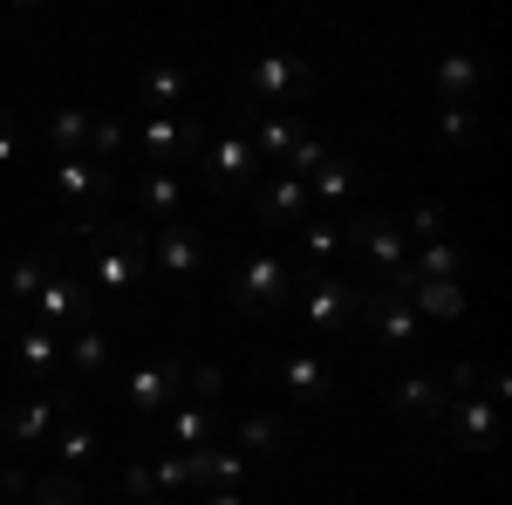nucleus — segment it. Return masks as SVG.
Segmentation results:
<instances>
[{"instance_id": "nucleus-1", "label": "nucleus", "mask_w": 512, "mask_h": 505, "mask_svg": "<svg viewBox=\"0 0 512 505\" xmlns=\"http://www.w3.org/2000/svg\"><path fill=\"white\" fill-rule=\"evenodd\" d=\"M110 192H117V171L96 164V157H55V171H48V198H55L69 239H89L96 226H103Z\"/></svg>"}, {"instance_id": "nucleus-2", "label": "nucleus", "mask_w": 512, "mask_h": 505, "mask_svg": "<svg viewBox=\"0 0 512 505\" xmlns=\"http://www.w3.org/2000/svg\"><path fill=\"white\" fill-rule=\"evenodd\" d=\"M137 280H151L144 226H123V219H103V226L89 233V273H82L89 301H96V294H130Z\"/></svg>"}, {"instance_id": "nucleus-3", "label": "nucleus", "mask_w": 512, "mask_h": 505, "mask_svg": "<svg viewBox=\"0 0 512 505\" xmlns=\"http://www.w3.org/2000/svg\"><path fill=\"white\" fill-rule=\"evenodd\" d=\"M76 410H82V383H55V389H41V396H14V403H0V437L21 444V451L28 444H48Z\"/></svg>"}, {"instance_id": "nucleus-4", "label": "nucleus", "mask_w": 512, "mask_h": 505, "mask_svg": "<svg viewBox=\"0 0 512 505\" xmlns=\"http://www.w3.org/2000/svg\"><path fill=\"white\" fill-rule=\"evenodd\" d=\"M198 185L205 192H219V198H239V192H253V144H246V123H226L219 137H198Z\"/></svg>"}, {"instance_id": "nucleus-5", "label": "nucleus", "mask_w": 512, "mask_h": 505, "mask_svg": "<svg viewBox=\"0 0 512 505\" xmlns=\"http://www.w3.org/2000/svg\"><path fill=\"white\" fill-rule=\"evenodd\" d=\"M287 294H294V267L280 260V253H253V260H239V273L226 280V301L239 314H253V321H274L287 308Z\"/></svg>"}, {"instance_id": "nucleus-6", "label": "nucleus", "mask_w": 512, "mask_h": 505, "mask_svg": "<svg viewBox=\"0 0 512 505\" xmlns=\"http://www.w3.org/2000/svg\"><path fill=\"white\" fill-rule=\"evenodd\" d=\"M308 82H315V69L301 62V55H253V69L239 76L233 103L246 110V103H267V110H294L301 96H308Z\"/></svg>"}, {"instance_id": "nucleus-7", "label": "nucleus", "mask_w": 512, "mask_h": 505, "mask_svg": "<svg viewBox=\"0 0 512 505\" xmlns=\"http://www.w3.org/2000/svg\"><path fill=\"white\" fill-rule=\"evenodd\" d=\"M355 328H362L376 349H410V342L424 335L417 314H410V301L390 294V287H362V294H355Z\"/></svg>"}, {"instance_id": "nucleus-8", "label": "nucleus", "mask_w": 512, "mask_h": 505, "mask_svg": "<svg viewBox=\"0 0 512 505\" xmlns=\"http://www.w3.org/2000/svg\"><path fill=\"white\" fill-rule=\"evenodd\" d=\"M349 253L362 260V273H369V287H383L410 253H403V233H396L390 212H355L349 219Z\"/></svg>"}, {"instance_id": "nucleus-9", "label": "nucleus", "mask_w": 512, "mask_h": 505, "mask_svg": "<svg viewBox=\"0 0 512 505\" xmlns=\"http://www.w3.org/2000/svg\"><path fill=\"white\" fill-rule=\"evenodd\" d=\"M294 294H301L308 328H321V335H349L355 328V294H362V287L335 280V273H294Z\"/></svg>"}, {"instance_id": "nucleus-10", "label": "nucleus", "mask_w": 512, "mask_h": 505, "mask_svg": "<svg viewBox=\"0 0 512 505\" xmlns=\"http://www.w3.org/2000/svg\"><path fill=\"white\" fill-rule=\"evenodd\" d=\"M144 253H151V273H158V280H192V273L212 260V246H205V233H198L192 219L151 226V233H144Z\"/></svg>"}, {"instance_id": "nucleus-11", "label": "nucleus", "mask_w": 512, "mask_h": 505, "mask_svg": "<svg viewBox=\"0 0 512 505\" xmlns=\"http://www.w3.org/2000/svg\"><path fill=\"white\" fill-rule=\"evenodd\" d=\"M82 314H89V287H82V273H48V287L35 294V308H28V321L35 328H48V335H69V328H82Z\"/></svg>"}, {"instance_id": "nucleus-12", "label": "nucleus", "mask_w": 512, "mask_h": 505, "mask_svg": "<svg viewBox=\"0 0 512 505\" xmlns=\"http://www.w3.org/2000/svg\"><path fill=\"white\" fill-rule=\"evenodd\" d=\"M7 335V349H14V369L28 376V383H62V335H48V328H35L28 314L14 321V328H0Z\"/></svg>"}, {"instance_id": "nucleus-13", "label": "nucleus", "mask_w": 512, "mask_h": 505, "mask_svg": "<svg viewBox=\"0 0 512 505\" xmlns=\"http://www.w3.org/2000/svg\"><path fill=\"white\" fill-rule=\"evenodd\" d=\"M444 430H451V444L458 451H478V458H492L499 451V403H485V396H451L444 403Z\"/></svg>"}, {"instance_id": "nucleus-14", "label": "nucleus", "mask_w": 512, "mask_h": 505, "mask_svg": "<svg viewBox=\"0 0 512 505\" xmlns=\"http://www.w3.org/2000/svg\"><path fill=\"white\" fill-rule=\"evenodd\" d=\"M62 267L55 260V246H35V253H21V260H7V273H0V294H7V314H0V328H14L21 314L35 308V294L48 287V273Z\"/></svg>"}, {"instance_id": "nucleus-15", "label": "nucleus", "mask_w": 512, "mask_h": 505, "mask_svg": "<svg viewBox=\"0 0 512 505\" xmlns=\"http://www.w3.org/2000/svg\"><path fill=\"white\" fill-rule=\"evenodd\" d=\"M383 403H390L396 424H437L451 396H444V383H437V376L410 369V376H390V383H383Z\"/></svg>"}, {"instance_id": "nucleus-16", "label": "nucleus", "mask_w": 512, "mask_h": 505, "mask_svg": "<svg viewBox=\"0 0 512 505\" xmlns=\"http://www.w3.org/2000/svg\"><path fill=\"white\" fill-rule=\"evenodd\" d=\"M185 396V362L178 355H164V362H144L130 383H123V403L137 410V417H158V410H171Z\"/></svg>"}, {"instance_id": "nucleus-17", "label": "nucleus", "mask_w": 512, "mask_h": 505, "mask_svg": "<svg viewBox=\"0 0 512 505\" xmlns=\"http://www.w3.org/2000/svg\"><path fill=\"white\" fill-rule=\"evenodd\" d=\"M246 485V458L226 437H212L205 451H185V492H239Z\"/></svg>"}, {"instance_id": "nucleus-18", "label": "nucleus", "mask_w": 512, "mask_h": 505, "mask_svg": "<svg viewBox=\"0 0 512 505\" xmlns=\"http://www.w3.org/2000/svg\"><path fill=\"white\" fill-rule=\"evenodd\" d=\"M198 123L185 117H144V130H137V144H144V171H171V164H185V157L198 151Z\"/></svg>"}, {"instance_id": "nucleus-19", "label": "nucleus", "mask_w": 512, "mask_h": 505, "mask_svg": "<svg viewBox=\"0 0 512 505\" xmlns=\"http://www.w3.org/2000/svg\"><path fill=\"white\" fill-rule=\"evenodd\" d=\"M267 376H274L294 403H328L335 396V376H328V362H315V355H280V362H267Z\"/></svg>"}, {"instance_id": "nucleus-20", "label": "nucleus", "mask_w": 512, "mask_h": 505, "mask_svg": "<svg viewBox=\"0 0 512 505\" xmlns=\"http://www.w3.org/2000/svg\"><path fill=\"white\" fill-rule=\"evenodd\" d=\"M62 369H76L82 383H103L110 376V335L96 328V321H82L62 335Z\"/></svg>"}, {"instance_id": "nucleus-21", "label": "nucleus", "mask_w": 512, "mask_h": 505, "mask_svg": "<svg viewBox=\"0 0 512 505\" xmlns=\"http://www.w3.org/2000/svg\"><path fill=\"white\" fill-rule=\"evenodd\" d=\"M253 219H260V226H301V219H308V185L280 171L274 185L253 192Z\"/></svg>"}, {"instance_id": "nucleus-22", "label": "nucleus", "mask_w": 512, "mask_h": 505, "mask_svg": "<svg viewBox=\"0 0 512 505\" xmlns=\"http://www.w3.org/2000/svg\"><path fill=\"white\" fill-rule=\"evenodd\" d=\"M246 144H253L260 164H287L294 144H301V117H294V110H274V117H260L253 130H246Z\"/></svg>"}, {"instance_id": "nucleus-23", "label": "nucleus", "mask_w": 512, "mask_h": 505, "mask_svg": "<svg viewBox=\"0 0 512 505\" xmlns=\"http://www.w3.org/2000/svg\"><path fill=\"white\" fill-rule=\"evenodd\" d=\"M164 437H171L178 451H205V444L219 437V410H212V403H178V410L164 417Z\"/></svg>"}, {"instance_id": "nucleus-24", "label": "nucleus", "mask_w": 512, "mask_h": 505, "mask_svg": "<svg viewBox=\"0 0 512 505\" xmlns=\"http://www.w3.org/2000/svg\"><path fill=\"white\" fill-rule=\"evenodd\" d=\"M178 205H185V185H178V171H144V178H137V212H144V219L171 226V219H178Z\"/></svg>"}, {"instance_id": "nucleus-25", "label": "nucleus", "mask_w": 512, "mask_h": 505, "mask_svg": "<svg viewBox=\"0 0 512 505\" xmlns=\"http://www.w3.org/2000/svg\"><path fill=\"white\" fill-rule=\"evenodd\" d=\"M287 437L294 430L280 424V417H239V430H233V451L253 465V458H280L287 451Z\"/></svg>"}, {"instance_id": "nucleus-26", "label": "nucleus", "mask_w": 512, "mask_h": 505, "mask_svg": "<svg viewBox=\"0 0 512 505\" xmlns=\"http://www.w3.org/2000/svg\"><path fill=\"white\" fill-rule=\"evenodd\" d=\"M355 171H362V164H355L349 151H335V157H328V164L315 171V178H308V205H328V212H335V205H349Z\"/></svg>"}, {"instance_id": "nucleus-27", "label": "nucleus", "mask_w": 512, "mask_h": 505, "mask_svg": "<svg viewBox=\"0 0 512 505\" xmlns=\"http://www.w3.org/2000/svg\"><path fill=\"white\" fill-rule=\"evenodd\" d=\"M137 96H144V110H151V117H178V103H185V76H178L171 62H158V69H144V76H137Z\"/></svg>"}, {"instance_id": "nucleus-28", "label": "nucleus", "mask_w": 512, "mask_h": 505, "mask_svg": "<svg viewBox=\"0 0 512 505\" xmlns=\"http://www.w3.org/2000/svg\"><path fill=\"white\" fill-rule=\"evenodd\" d=\"M48 444H55V471H89V465H96V451H103V437H96L89 424H76V417L55 430Z\"/></svg>"}, {"instance_id": "nucleus-29", "label": "nucleus", "mask_w": 512, "mask_h": 505, "mask_svg": "<svg viewBox=\"0 0 512 505\" xmlns=\"http://www.w3.org/2000/svg\"><path fill=\"white\" fill-rule=\"evenodd\" d=\"M335 253H342L335 226L308 219V226H301V239H294V273H328V267H335Z\"/></svg>"}, {"instance_id": "nucleus-30", "label": "nucleus", "mask_w": 512, "mask_h": 505, "mask_svg": "<svg viewBox=\"0 0 512 505\" xmlns=\"http://www.w3.org/2000/svg\"><path fill=\"white\" fill-rule=\"evenodd\" d=\"M21 505H89V478L82 471H41V478H28Z\"/></svg>"}, {"instance_id": "nucleus-31", "label": "nucleus", "mask_w": 512, "mask_h": 505, "mask_svg": "<svg viewBox=\"0 0 512 505\" xmlns=\"http://www.w3.org/2000/svg\"><path fill=\"white\" fill-rule=\"evenodd\" d=\"M478 82H485V69H478L472 55H444L437 62V103H472Z\"/></svg>"}, {"instance_id": "nucleus-32", "label": "nucleus", "mask_w": 512, "mask_h": 505, "mask_svg": "<svg viewBox=\"0 0 512 505\" xmlns=\"http://www.w3.org/2000/svg\"><path fill=\"white\" fill-rule=\"evenodd\" d=\"M410 314L458 321V314H465V294H458V280H417V287H410Z\"/></svg>"}, {"instance_id": "nucleus-33", "label": "nucleus", "mask_w": 512, "mask_h": 505, "mask_svg": "<svg viewBox=\"0 0 512 505\" xmlns=\"http://www.w3.org/2000/svg\"><path fill=\"white\" fill-rule=\"evenodd\" d=\"M465 267H472V253H465V246H451V239H431V246L410 260V273H417V280H458Z\"/></svg>"}, {"instance_id": "nucleus-34", "label": "nucleus", "mask_w": 512, "mask_h": 505, "mask_svg": "<svg viewBox=\"0 0 512 505\" xmlns=\"http://www.w3.org/2000/svg\"><path fill=\"white\" fill-rule=\"evenodd\" d=\"M82 144H89V110H55V117H48V151L82 157Z\"/></svg>"}, {"instance_id": "nucleus-35", "label": "nucleus", "mask_w": 512, "mask_h": 505, "mask_svg": "<svg viewBox=\"0 0 512 505\" xmlns=\"http://www.w3.org/2000/svg\"><path fill=\"white\" fill-rule=\"evenodd\" d=\"M437 137H444L451 151H472L478 144V110L472 103H437Z\"/></svg>"}, {"instance_id": "nucleus-36", "label": "nucleus", "mask_w": 512, "mask_h": 505, "mask_svg": "<svg viewBox=\"0 0 512 505\" xmlns=\"http://www.w3.org/2000/svg\"><path fill=\"white\" fill-rule=\"evenodd\" d=\"M130 144V130H123L117 117H89V144H82V157H96V164H110V157Z\"/></svg>"}, {"instance_id": "nucleus-37", "label": "nucleus", "mask_w": 512, "mask_h": 505, "mask_svg": "<svg viewBox=\"0 0 512 505\" xmlns=\"http://www.w3.org/2000/svg\"><path fill=\"white\" fill-rule=\"evenodd\" d=\"M396 233H403V239H424V246H431V239L444 233V205H437V198H424V205H410V212L396 219Z\"/></svg>"}, {"instance_id": "nucleus-38", "label": "nucleus", "mask_w": 512, "mask_h": 505, "mask_svg": "<svg viewBox=\"0 0 512 505\" xmlns=\"http://www.w3.org/2000/svg\"><path fill=\"white\" fill-rule=\"evenodd\" d=\"M328 157H335V144H321V137H301V144H294V157H287L280 171L308 185V178H315V171H321V164H328Z\"/></svg>"}, {"instance_id": "nucleus-39", "label": "nucleus", "mask_w": 512, "mask_h": 505, "mask_svg": "<svg viewBox=\"0 0 512 505\" xmlns=\"http://www.w3.org/2000/svg\"><path fill=\"white\" fill-rule=\"evenodd\" d=\"M219 389H226V376H219V362H198V369H185V396H192V403H212Z\"/></svg>"}, {"instance_id": "nucleus-40", "label": "nucleus", "mask_w": 512, "mask_h": 505, "mask_svg": "<svg viewBox=\"0 0 512 505\" xmlns=\"http://www.w3.org/2000/svg\"><path fill=\"white\" fill-rule=\"evenodd\" d=\"M151 478H158V492H185V451L158 458V465H151Z\"/></svg>"}, {"instance_id": "nucleus-41", "label": "nucleus", "mask_w": 512, "mask_h": 505, "mask_svg": "<svg viewBox=\"0 0 512 505\" xmlns=\"http://www.w3.org/2000/svg\"><path fill=\"white\" fill-rule=\"evenodd\" d=\"M21 499H28V471L0 465V505H21Z\"/></svg>"}, {"instance_id": "nucleus-42", "label": "nucleus", "mask_w": 512, "mask_h": 505, "mask_svg": "<svg viewBox=\"0 0 512 505\" xmlns=\"http://www.w3.org/2000/svg\"><path fill=\"white\" fill-rule=\"evenodd\" d=\"M21 157V123H14V110H0V164H14Z\"/></svg>"}, {"instance_id": "nucleus-43", "label": "nucleus", "mask_w": 512, "mask_h": 505, "mask_svg": "<svg viewBox=\"0 0 512 505\" xmlns=\"http://www.w3.org/2000/svg\"><path fill=\"white\" fill-rule=\"evenodd\" d=\"M192 505H246V499H239V492H198Z\"/></svg>"}, {"instance_id": "nucleus-44", "label": "nucleus", "mask_w": 512, "mask_h": 505, "mask_svg": "<svg viewBox=\"0 0 512 505\" xmlns=\"http://www.w3.org/2000/svg\"><path fill=\"white\" fill-rule=\"evenodd\" d=\"M144 505H171V499H144Z\"/></svg>"}, {"instance_id": "nucleus-45", "label": "nucleus", "mask_w": 512, "mask_h": 505, "mask_svg": "<svg viewBox=\"0 0 512 505\" xmlns=\"http://www.w3.org/2000/svg\"><path fill=\"white\" fill-rule=\"evenodd\" d=\"M0 314H7V294H0Z\"/></svg>"}]
</instances>
